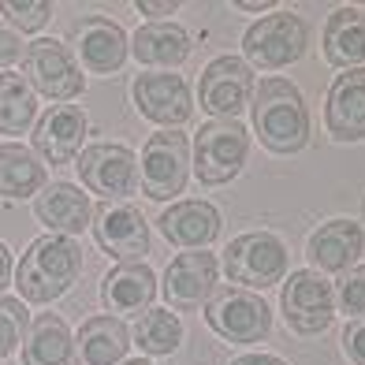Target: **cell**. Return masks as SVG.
Masks as SVG:
<instances>
[{
  "label": "cell",
  "instance_id": "cell-1",
  "mask_svg": "<svg viewBox=\"0 0 365 365\" xmlns=\"http://www.w3.org/2000/svg\"><path fill=\"white\" fill-rule=\"evenodd\" d=\"M82 276V250L63 235H41L26 246V254L15 264V287L23 302L48 306L60 294L75 287Z\"/></svg>",
  "mask_w": 365,
  "mask_h": 365
},
{
  "label": "cell",
  "instance_id": "cell-2",
  "mask_svg": "<svg viewBox=\"0 0 365 365\" xmlns=\"http://www.w3.org/2000/svg\"><path fill=\"white\" fill-rule=\"evenodd\" d=\"M254 130L264 149L287 157L309 142V108L294 82L287 78H261L250 97Z\"/></svg>",
  "mask_w": 365,
  "mask_h": 365
},
{
  "label": "cell",
  "instance_id": "cell-3",
  "mask_svg": "<svg viewBox=\"0 0 365 365\" xmlns=\"http://www.w3.org/2000/svg\"><path fill=\"white\" fill-rule=\"evenodd\" d=\"M224 272L231 284L246 291H264L284 279L287 272V246L272 231H246V235L231 239L224 250Z\"/></svg>",
  "mask_w": 365,
  "mask_h": 365
},
{
  "label": "cell",
  "instance_id": "cell-4",
  "mask_svg": "<svg viewBox=\"0 0 365 365\" xmlns=\"http://www.w3.org/2000/svg\"><path fill=\"white\" fill-rule=\"evenodd\" d=\"M250 153V135L239 120H209L194 138V175L205 187L231 182Z\"/></svg>",
  "mask_w": 365,
  "mask_h": 365
},
{
  "label": "cell",
  "instance_id": "cell-5",
  "mask_svg": "<svg viewBox=\"0 0 365 365\" xmlns=\"http://www.w3.org/2000/svg\"><path fill=\"white\" fill-rule=\"evenodd\" d=\"M205 321L227 343H261L272 328V309L257 291L220 287L205 302Z\"/></svg>",
  "mask_w": 365,
  "mask_h": 365
},
{
  "label": "cell",
  "instance_id": "cell-6",
  "mask_svg": "<svg viewBox=\"0 0 365 365\" xmlns=\"http://www.w3.org/2000/svg\"><path fill=\"white\" fill-rule=\"evenodd\" d=\"M23 78L34 93L48 97V101H60V105H68L71 97H78L82 86H86V78H82L71 48L63 41H56V38H38V41L26 45Z\"/></svg>",
  "mask_w": 365,
  "mask_h": 365
},
{
  "label": "cell",
  "instance_id": "cell-7",
  "mask_svg": "<svg viewBox=\"0 0 365 365\" xmlns=\"http://www.w3.org/2000/svg\"><path fill=\"white\" fill-rule=\"evenodd\" d=\"M190 175V142L179 130H157L149 135V142L142 145V168H138V182L142 194L153 202H168V197L182 194Z\"/></svg>",
  "mask_w": 365,
  "mask_h": 365
},
{
  "label": "cell",
  "instance_id": "cell-8",
  "mask_svg": "<svg viewBox=\"0 0 365 365\" xmlns=\"http://www.w3.org/2000/svg\"><path fill=\"white\" fill-rule=\"evenodd\" d=\"M306 23L291 11H276V15H264L257 19L250 30L242 34V53L254 68L264 71H276V68H287V63L302 60L306 53Z\"/></svg>",
  "mask_w": 365,
  "mask_h": 365
},
{
  "label": "cell",
  "instance_id": "cell-9",
  "mask_svg": "<svg viewBox=\"0 0 365 365\" xmlns=\"http://www.w3.org/2000/svg\"><path fill=\"white\" fill-rule=\"evenodd\" d=\"M279 309H284L287 328H294L298 336H317L336 317V291L321 272L298 269L287 276L284 294H279Z\"/></svg>",
  "mask_w": 365,
  "mask_h": 365
},
{
  "label": "cell",
  "instance_id": "cell-10",
  "mask_svg": "<svg viewBox=\"0 0 365 365\" xmlns=\"http://www.w3.org/2000/svg\"><path fill=\"white\" fill-rule=\"evenodd\" d=\"M93 239L115 264H138L149 254V224L138 205L105 202L93 209Z\"/></svg>",
  "mask_w": 365,
  "mask_h": 365
},
{
  "label": "cell",
  "instance_id": "cell-11",
  "mask_svg": "<svg viewBox=\"0 0 365 365\" xmlns=\"http://www.w3.org/2000/svg\"><path fill=\"white\" fill-rule=\"evenodd\" d=\"M75 168H78L82 187L108 197V202H123L138 187V160L127 145L93 142L75 157Z\"/></svg>",
  "mask_w": 365,
  "mask_h": 365
},
{
  "label": "cell",
  "instance_id": "cell-12",
  "mask_svg": "<svg viewBox=\"0 0 365 365\" xmlns=\"http://www.w3.org/2000/svg\"><path fill=\"white\" fill-rule=\"evenodd\" d=\"M250 97H254V71L246 60L217 56L202 71V82H197L202 112L217 115V120H235V115L250 105Z\"/></svg>",
  "mask_w": 365,
  "mask_h": 365
},
{
  "label": "cell",
  "instance_id": "cell-13",
  "mask_svg": "<svg viewBox=\"0 0 365 365\" xmlns=\"http://www.w3.org/2000/svg\"><path fill=\"white\" fill-rule=\"evenodd\" d=\"M130 97H135V108L145 115V120L160 123L164 130H175L194 115L190 86L182 82V75H172V71L138 75L135 86H130Z\"/></svg>",
  "mask_w": 365,
  "mask_h": 365
},
{
  "label": "cell",
  "instance_id": "cell-14",
  "mask_svg": "<svg viewBox=\"0 0 365 365\" xmlns=\"http://www.w3.org/2000/svg\"><path fill=\"white\" fill-rule=\"evenodd\" d=\"M164 298L172 309H197L217 291V257L209 250H187L164 269Z\"/></svg>",
  "mask_w": 365,
  "mask_h": 365
},
{
  "label": "cell",
  "instance_id": "cell-15",
  "mask_svg": "<svg viewBox=\"0 0 365 365\" xmlns=\"http://www.w3.org/2000/svg\"><path fill=\"white\" fill-rule=\"evenodd\" d=\"M90 120L78 105H53L34 127V153L45 164H71L82 153Z\"/></svg>",
  "mask_w": 365,
  "mask_h": 365
},
{
  "label": "cell",
  "instance_id": "cell-16",
  "mask_svg": "<svg viewBox=\"0 0 365 365\" xmlns=\"http://www.w3.org/2000/svg\"><path fill=\"white\" fill-rule=\"evenodd\" d=\"M71 41H75L82 68L93 75H112L127 60V34L120 30V23L105 19V15H86L82 23H75Z\"/></svg>",
  "mask_w": 365,
  "mask_h": 365
},
{
  "label": "cell",
  "instance_id": "cell-17",
  "mask_svg": "<svg viewBox=\"0 0 365 365\" xmlns=\"http://www.w3.org/2000/svg\"><path fill=\"white\" fill-rule=\"evenodd\" d=\"M34 217L48 227V235H82L93 220V205L75 182H45L34 194Z\"/></svg>",
  "mask_w": 365,
  "mask_h": 365
},
{
  "label": "cell",
  "instance_id": "cell-18",
  "mask_svg": "<svg viewBox=\"0 0 365 365\" xmlns=\"http://www.w3.org/2000/svg\"><path fill=\"white\" fill-rule=\"evenodd\" d=\"M324 123L336 142H361L365 138V68H351L336 75L324 105Z\"/></svg>",
  "mask_w": 365,
  "mask_h": 365
},
{
  "label": "cell",
  "instance_id": "cell-19",
  "mask_svg": "<svg viewBox=\"0 0 365 365\" xmlns=\"http://www.w3.org/2000/svg\"><path fill=\"white\" fill-rule=\"evenodd\" d=\"M365 250V231L354 220H328L309 235L306 257L313 261V272H351L358 254Z\"/></svg>",
  "mask_w": 365,
  "mask_h": 365
},
{
  "label": "cell",
  "instance_id": "cell-20",
  "mask_svg": "<svg viewBox=\"0 0 365 365\" xmlns=\"http://www.w3.org/2000/svg\"><path fill=\"white\" fill-rule=\"evenodd\" d=\"M130 346V328L112 317V313H97L86 317L71 339V361L75 365H120Z\"/></svg>",
  "mask_w": 365,
  "mask_h": 365
},
{
  "label": "cell",
  "instance_id": "cell-21",
  "mask_svg": "<svg viewBox=\"0 0 365 365\" xmlns=\"http://www.w3.org/2000/svg\"><path fill=\"white\" fill-rule=\"evenodd\" d=\"M160 235L172 246H182V250H205L209 242H217L220 235V212L209 202H175L172 209L160 212Z\"/></svg>",
  "mask_w": 365,
  "mask_h": 365
},
{
  "label": "cell",
  "instance_id": "cell-22",
  "mask_svg": "<svg viewBox=\"0 0 365 365\" xmlns=\"http://www.w3.org/2000/svg\"><path fill=\"white\" fill-rule=\"evenodd\" d=\"M157 298V276L145 261L138 264H115V269L101 279V302L112 313H127V317H142L145 309H153Z\"/></svg>",
  "mask_w": 365,
  "mask_h": 365
},
{
  "label": "cell",
  "instance_id": "cell-23",
  "mask_svg": "<svg viewBox=\"0 0 365 365\" xmlns=\"http://www.w3.org/2000/svg\"><path fill=\"white\" fill-rule=\"evenodd\" d=\"M324 60L331 68H358L365 60V11L336 8L324 23Z\"/></svg>",
  "mask_w": 365,
  "mask_h": 365
},
{
  "label": "cell",
  "instance_id": "cell-24",
  "mask_svg": "<svg viewBox=\"0 0 365 365\" xmlns=\"http://www.w3.org/2000/svg\"><path fill=\"white\" fill-rule=\"evenodd\" d=\"M130 53L149 68H179L190 56V34L179 23H145L130 41Z\"/></svg>",
  "mask_w": 365,
  "mask_h": 365
},
{
  "label": "cell",
  "instance_id": "cell-25",
  "mask_svg": "<svg viewBox=\"0 0 365 365\" xmlns=\"http://www.w3.org/2000/svg\"><path fill=\"white\" fill-rule=\"evenodd\" d=\"M23 365H71V331L56 313H38L23 336Z\"/></svg>",
  "mask_w": 365,
  "mask_h": 365
},
{
  "label": "cell",
  "instance_id": "cell-26",
  "mask_svg": "<svg viewBox=\"0 0 365 365\" xmlns=\"http://www.w3.org/2000/svg\"><path fill=\"white\" fill-rule=\"evenodd\" d=\"M45 187V164L38 160L34 149H26L19 142L0 145V197L19 202Z\"/></svg>",
  "mask_w": 365,
  "mask_h": 365
},
{
  "label": "cell",
  "instance_id": "cell-27",
  "mask_svg": "<svg viewBox=\"0 0 365 365\" xmlns=\"http://www.w3.org/2000/svg\"><path fill=\"white\" fill-rule=\"evenodd\" d=\"M38 115V93L26 86L23 75H0V135H26Z\"/></svg>",
  "mask_w": 365,
  "mask_h": 365
},
{
  "label": "cell",
  "instance_id": "cell-28",
  "mask_svg": "<svg viewBox=\"0 0 365 365\" xmlns=\"http://www.w3.org/2000/svg\"><path fill=\"white\" fill-rule=\"evenodd\" d=\"M130 339L138 343L142 354H153V358H164L172 354L175 346L182 343V321L179 313L172 309H145L142 317L130 328Z\"/></svg>",
  "mask_w": 365,
  "mask_h": 365
},
{
  "label": "cell",
  "instance_id": "cell-29",
  "mask_svg": "<svg viewBox=\"0 0 365 365\" xmlns=\"http://www.w3.org/2000/svg\"><path fill=\"white\" fill-rule=\"evenodd\" d=\"M30 328V313H26V302L23 298H8L0 294V361H4L15 346L23 343Z\"/></svg>",
  "mask_w": 365,
  "mask_h": 365
},
{
  "label": "cell",
  "instance_id": "cell-30",
  "mask_svg": "<svg viewBox=\"0 0 365 365\" xmlns=\"http://www.w3.org/2000/svg\"><path fill=\"white\" fill-rule=\"evenodd\" d=\"M0 11L8 15L15 23V30H23V34H34L48 23V15H53V4L48 0H4Z\"/></svg>",
  "mask_w": 365,
  "mask_h": 365
},
{
  "label": "cell",
  "instance_id": "cell-31",
  "mask_svg": "<svg viewBox=\"0 0 365 365\" xmlns=\"http://www.w3.org/2000/svg\"><path fill=\"white\" fill-rule=\"evenodd\" d=\"M336 302H339V309L346 313V317H354V321L365 317V264H354V269L339 279Z\"/></svg>",
  "mask_w": 365,
  "mask_h": 365
},
{
  "label": "cell",
  "instance_id": "cell-32",
  "mask_svg": "<svg viewBox=\"0 0 365 365\" xmlns=\"http://www.w3.org/2000/svg\"><path fill=\"white\" fill-rule=\"evenodd\" d=\"M343 354L351 358L354 365H365V317L346 324V331H343Z\"/></svg>",
  "mask_w": 365,
  "mask_h": 365
},
{
  "label": "cell",
  "instance_id": "cell-33",
  "mask_svg": "<svg viewBox=\"0 0 365 365\" xmlns=\"http://www.w3.org/2000/svg\"><path fill=\"white\" fill-rule=\"evenodd\" d=\"M23 38L15 34L8 23H0V68H11L15 60H23Z\"/></svg>",
  "mask_w": 365,
  "mask_h": 365
},
{
  "label": "cell",
  "instance_id": "cell-34",
  "mask_svg": "<svg viewBox=\"0 0 365 365\" xmlns=\"http://www.w3.org/2000/svg\"><path fill=\"white\" fill-rule=\"evenodd\" d=\"M142 15H172L179 4H175V0H157V4H153V0H138V4H135Z\"/></svg>",
  "mask_w": 365,
  "mask_h": 365
},
{
  "label": "cell",
  "instance_id": "cell-35",
  "mask_svg": "<svg viewBox=\"0 0 365 365\" xmlns=\"http://www.w3.org/2000/svg\"><path fill=\"white\" fill-rule=\"evenodd\" d=\"M231 365H287V361L276 358V354H239Z\"/></svg>",
  "mask_w": 365,
  "mask_h": 365
},
{
  "label": "cell",
  "instance_id": "cell-36",
  "mask_svg": "<svg viewBox=\"0 0 365 365\" xmlns=\"http://www.w3.org/2000/svg\"><path fill=\"white\" fill-rule=\"evenodd\" d=\"M11 284V250L4 242H0V291Z\"/></svg>",
  "mask_w": 365,
  "mask_h": 365
},
{
  "label": "cell",
  "instance_id": "cell-37",
  "mask_svg": "<svg viewBox=\"0 0 365 365\" xmlns=\"http://www.w3.org/2000/svg\"><path fill=\"white\" fill-rule=\"evenodd\" d=\"M239 8L242 11H264V8H272V0H239Z\"/></svg>",
  "mask_w": 365,
  "mask_h": 365
},
{
  "label": "cell",
  "instance_id": "cell-38",
  "mask_svg": "<svg viewBox=\"0 0 365 365\" xmlns=\"http://www.w3.org/2000/svg\"><path fill=\"white\" fill-rule=\"evenodd\" d=\"M120 365H149V361H142V358H135V361H120Z\"/></svg>",
  "mask_w": 365,
  "mask_h": 365
}]
</instances>
